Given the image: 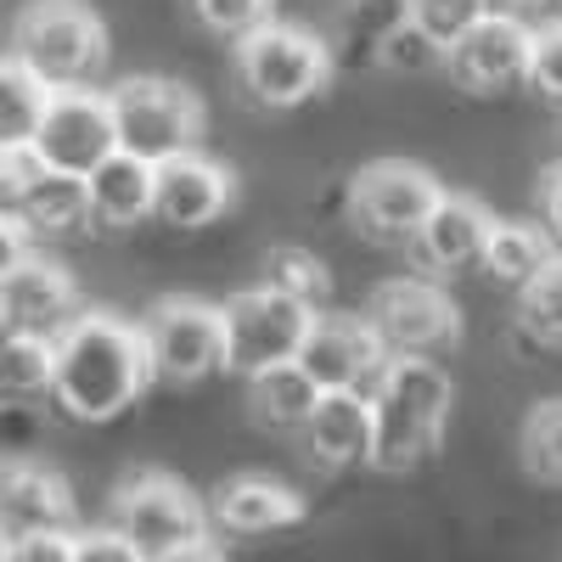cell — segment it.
<instances>
[{"label": "cell", "instance_id": "cell-18", "mask_svg": "<svg viewBox=\"0 0 562 562\" xmlns=\"http://www.w3.org/2000/svg\"><path fill=\"white\" fill-rule=\"evenodd\" d=\"M299 434L321 467H360L371 450V389H321Z\"/></svg>", "mask_w": 562, "mask_h": 562}, {"label": "cell", "instance_id": "cell-30", "mask_svg": "<svg viewBox=\"0 0 562 562\" xmlns=\"http://www.w3.org/2000/svg\"><path fill=\"white\" fill-rule=\"evenodd\" d=\"M371 63L378 68H389V74H439L445 68V45L422 29V23H411V18H400L383 40H378V52H371Z\"/></svg>", "mask_w": 562, "mask_h": 562}, {"label": "cell", "instance_id": "cell-10", "mask_svg": "<svg viewBox=\"0 0 562 562\" xmlns=\"http://www.w3.org/2000/svg\"><path fill=\"white\" fill-rule=\"evenodd\" d=\"M29 147L40 164L68 169V175H90L113 147V108H108V90H90V85H57L45 97V113L29 135Z\"/></svg>", "mask_w": 562, "mask_h": 562}, {"label": "cell", "instance_id": "cell-27", "mask_svg": "<svg viewBox=\"0 0 562 562\" xmlns=\"http://www.w3.org/2000/svg\"><path fill=\"white\" fill-rule=\"evenodd\" d=\"M518 326L535 344L562 349V254H551L518 288Z\"/></svg>", "mask_w": 562, "mask_h": 562}, {"label": "cell", "instance_id": "cell-20", "mask_svg": "<svg viewBox=\"0 0 562 562\" xmlns=\"http://www.w3.org/2000/svg\"><path fill=\"white\" fill-rule=\"evenodd\" d=\"M439 445H445V428H434L428 416H416L405 400L371 389V450H366V467H378V473H411V467L428 461Z\"/></svg>", "mask_w": 562, "mask_h": 562}, {"label": "cell", "instance_id": "cell-42", "mask_svg": "<svg viewBox=\"0 0 562 562\" xmlns=\"http://www.w3.org/2000/svg\"><path fill=\"white\" fill-rule=\"evenodd\" d=\"M0 333H12V326H7V310H0Z\"/></svg>", "mask_w": 562, "mask_h": 562}, {"label": "cell", "instance_id": "cell-33", "mask_svg": "<svg viewBox=\"0 0 562 562\" xmlns=\"http://www.w3.org/2000/svg\"><path fill=\"white\" fill-rule=\"evenodd\" d=\"M540 97L562 102V18L529 29V74H524Z\"/></svg>", "mask_w": 562, "mask_h": 562}, {"label": "cell", "instance_id": "cell-35", "mask_svg": "<svg viewBox=\"0 0 562 562\" xmlns=\"http://www.w3.org/2000/svg\"><path fill=\"white\" fill-rule=\"evenodd\" d=\"M45 439L40 400H7L0 405V456H34Z\"/></svg>", "mask_w": 562, "mask_h": 562}, {"label": "cell", "instance_id": "cell-28", "mask_svg": "<svg viewBox=\"0 0 562 562\" xmlns=\"http://www.w3.org/2000/svg\"><path fill=\"white\" fill-rule=\"evenodd\" d=\"M45 378H52V344L0 333V405L7 400H45Z\"/></svg>", "mask_w": 562, "mask_h": 562}, {"label": "cell", "instance_id": "cell-34", "mask_svg": "<svg viewBox=\"0 0 562 562\" xmlns=\"http://www.w3.org/2000/svg\"><path fill=\"white\" fill-rule=\"evenodd\" d=\"M405 18L422 23L439 45H450L467 23H479V18H484V7H479V0H405Z\"/></svg>", "mask_w": 562, "mask_h": 562}, {"label": "cell", "instance_id": "cell-14", "mask_svg": "<svg viewBox=\"0 0 562 562\" xmlns=\"http://www.w3.org/2000/svg\"><path fill=\"white\" fill-rule=\"evenodd\" d=\"M445 74L461 90H473V97H490V90L518 85L529 74V23L484 12L479 23H467L445 45Z\"/></svg>", "mask_w": 562, "mask_h": 562}, {"label": "cell", "instance_id": "cell-13", "mask_svg": "<svg viewBox=\"0 0 562 562\" xmlns=\"http://www.w3.org/2000/svg\"><path fill=\"white\" fill-rule=\"evenodd\" d=\"M0 310H7L12 333L52 344L63 326L85 310V299H79V281L57 259H45V254L29 248L7 276H0Z\"/></svg>", "mask_w": 562, "mask_h": 562}, {"label": "cell", "instance_id": "cell-3", "mask_svg": "<svg viewBox=\"0 0 562 562\" xmlns=\"http://www.w3.org/2000/svg\"><path fill=\"white\" fill-rule=\"evenodd\" d=\"M333 45L326 34H310L299 23H259L237 40V85L243 97L265 113H288L315 102L326 85H333Z\"/></svg>", "mask_w": 562, "mask_h": 562}, {"label": "cell", "instance_id": "cell-36", "mask_svg": "<svg viewBox=\"0 0 562 562\" xmlns=\"http://www.w3.org/2000/svg\"><path fill=\"white\" fill-rule=\"evenodd\" d=\"M7 562H74V529H29L7 540Z\"/></svg>", "mask_w": 562, "mask_h": 562}, {"label": "cell", "instance_id": "cell-41", "mask_svg": "<svg viewBox=\"0 0 562 562\" xmlns=\"http://www.w3.org/2000/svg\"><path fill=\"white\" fill-rule=\"evenodd\" d=\"M0 562H7V529H0Z\"/></svg>", "mask_w": 562, "mask_h": 562}, {"label": "cell", "instance_id": "cell-26", "mask_svg": "<svg viewBox=\"0 0 562 562\" xmlns=\"http://www.w3.org/2000/svg\"><path fill=\"white\" fill-rule=\"evenodd\" d=\"M265 288L288 293V299H299V304H310V310H326V299H333V270H326L321 254L281 243V248L265 254Z\"/></svg>", "mask_w": 562, "mask_h": 562}, {"label": "cell", "instance_id": "cell-16", "mask_svg": "<svg viewBox=\"0 0 562 562\" xmlns=\"http://www.w3.org/2000/svg\"><path fill=\"white\" fill-rule=\"evenodd\" d=\"M0 529H74V490L40 456H0Z\"/></svg>", "mask_w": 562, "mask_h": 562}, {"label": "cell", "instance_id": "cell-7", "mask_svg": "<svg viewBox=\"0 0 562 562\" xmlns=\"http://www.w3.org/2000/svg\"><path fill=\"white\" fill-rule=\"evenodd\" d=\"M366 321L389 355H439L461 344V310L434 276H394L366 299Z\"/></svg>", "mask_w": 562, "mask_h": 562}, {"label": "cell", "instance_id": "cell-29", "mask_svg": "<svg viewBox=\"0 0 562 562\" xmlns=\"http://www.w3.org/2000/svg\"><path fill=\"white\" fill-rule=\"evenodd\" d=\"M518 450H524L529 479H540V484H562V400H540V405L524 416Z\"/></svg>", "mask_w": 562, "mask_h": 562}, {"label": "cell", "instance_id": "cell-2", "mask_svg": "<svg viewBox=\"0 0 562 562\" xmlns=\"http://www.w3.org/2000/svg\"><path fill=\"white\" fill-rule=\"evenodd\" d=\"M108 524L135 546L140 562H192V557H220L209 506L192 484L175 473H130L113 490Z\"/></svg>", "mask_w": 562, "mask_h": 562}, {"label": "cell", "instance_id": "cell-8", "mask_svg": "<svg viewBox=\"0 0 562 562\" xmlns=\"http://www.w3.org/2000/svg\"><path fill=\"white\" fill-rule=\"evenodd\" d=\"M439 192L445 186H439L434 169L405 164V158H378L349 180V220H355L360 237L405 248L411 231L422 225V214L434 209Z\"/></svg>", "mask_w": 562, "mask_h": 562}, {"label": "cell", "instance_id": "cell-31", "mask_svg": "<svg viewBox=\"0 0 562 562\" xmlns=\"http://www.w3.org/2000/svg\"><path fill=\"white\" fill-rule=\"evenodd\" d=\"M400 18H405V0H349V7L338 12V34L326 40V45H333V52L344 45V52H355V57L371 63L378 40H383Z\"/></svg>", "mask_w": 562, "mask_h": 562}, {"label": "cell", "instance_id": "cell-9", "mask_svg": "<svg viewBox=\"0 0 562 562\" xmlns=\"http://www.w3.org/2000/svg\"><path fill=\"white\" fill-rule=\"evenodd\" d=\"M310 304L276 293V288H248L237 299L220 304V321H225V371H237V378H248V371H265L276 360H293L304 333H310Z\"/></svg>", "mask_w": 562, "mask_h": 562}, {"label": "cell", "instance_id": "cell-37", "mask_svg": "<svg viewBox=\"0 0 562 562\" xmlns=\"http://www.w3.org/2000/svg\"><path fill=\"white\" fill-rule=\"evenodd\" d=\"M74 562H140V557L113 524H97V529L74 524Z\"/></svg>", "mask_w": 562, "mask_h": 562}, {"label": "cell", "instance_id": "cell-15", "mask_svg": "<svg viewBox=\"0 0 562 562\" xmlns=\"http://www.w3.org/2000/svg\"><path fill=\"white\" fill-rule=\"evenodd\" d=\"M490 225L495 214L479 203V198H467V192H439L434 209L422 214V225L411 231V254L428 265L434 276H456V270H473L484 243H490Z\"/></svg>", "mask_w": 562, "mask_h": 562}, {"label": "cell", "instance_id": "cell-4", "mask_svg": "<svg viewBox=\"0 0 562 562\" xmlns=\"http://www.w3.org/2000/svg\"><path fill=\"white\" fill-rule=\"evenodd\" d=\"M12 57L45 85H90L108 63V23L85 0H34L12 23Z\"/></svg>", "mask_w": 562, "mask_h": 562}, {"label": "cell", "instance_id": "cell-25", "mask_svg": "<svg viewBox=\"0 0 562 562\" xmlns=\"http://www.w3.org/2000/svg\"><path fill=\"white\" fill-rule=\"evenodd\" d=\"M52 85L34 79L18 57H0V147H29Z\"/></svg>", "mask_w": 562, "mask_h": 562}, {"label": "cell", "instance_id": "cell-6", "mask_svg": "<svg viewBox=\"0 0 562 562\" xmlns=\"http://www.w3.org/2000/svg\"><path fill=\"white\" fill-rule=\"evenodd\" d=\"M135 326H140V344H147L153 378H164V383H203V378H214V371H225L220 304L192 299V293H169Z\"/></svg>", "mask_w": 562, "mask_h": 562}, {"label": "cell", "instance_id": "cell-38", "mask_svg": "<svg viewBox=\"0 0 562 562\" xmlns=\"http://www.w3.org/2000/svg\"><path fill=\"white\" fill-rule=\"evenodd\" d=\"M34 248V237H29V225L18 220V214H7V209H0V276H7L23 254Z\"/></svg>", "mask_w": 562, "mask_h": 562}, {"label": "cell", "instance_id": "cell-11", "mask_svg": "<svg viewBox=\"0 0 562 562\" xmlns=\"http://www.w3.org/2000/svg\"><path fill=\"white\" fill-rule=\"evenodd\" d=\"M231 203H237V175L203 147H186L175 158L153 164V220L175 231H198L214 225Z\"/></svg>", "mask_w": 562, "mask_h": 562}, {"label": "cell", "instance_id": "cell-32", "mask_svg": "<svg viewBox=\"0 0 562 562\" xmlns=\"http://www.w3.org/2000/svg\"><path fill=\"white\" fill-rule=\"evenodd\" d=\"M186 7H192V18L220 40H243L248 29L276 18V0H186Z\"/></svg>", "mask_w": 562, "mask_h": 562}, {"label": "cell", "instance_id": "cell-24", "mask_svg": "<svg viewBox=\"0 0 562 562\" xmlns=\"http://www.w3.org/2000/svg\"><path fill=\"white\" fill-rule=\"evenodd\" d=\"M371 389H383L394 400H405L416 416H428L434 428H450V405H456V383H450V371L434 360V355H389L383 371H378V383Z\"/></svg>", "mask_w": 562, "mask_h": 562}, {"label": "cell", "instance_id": "cell-39", "mask_svg": "<svg viewBox=\"0 0 562 562\" xmlns=\"http://www.w3.org/2000/svg\"><path fill=\"white\" fill-rule=\"evenodd\" d=\"M540 220L551 231V243H562V164H551L540 175Z\"/></svg>", "mask_w": 562, "mask_h": 562}, {"label": "cell", "instance_id": "cell-19", "mask_svg": "<svg viewBox=\"0 0 562 562\" xmlns=\"http://www.w3.org/2000/svg\"><path fill=\"white\" fill-rule=\"evenodd\" d=\"M85 209H90V220L108 225V231L153 220V164L124 153V147H113L97 169L85 175Z\"/></svg>", "mask_w": 562, "mask_h": 562}, {"label": "cell", "instance_id": "cell-40", "mask_svg": "<svg viewBox=\"0 0 562 562\" xmlns=\"http://www.w3.org/2000/svg\"><path fill=\"white\" fill-rule=\"evenodd\" d=\"M479 7L495 12V18H524V23H529V18L546 7V0H479Z\"/></svg>", "mask_w": 562, "mask_h": 562}, {"label": "cell", "instance_id": "cell-21", "mask_svg": "<svg viewBox=\"0 0 562 562\" xmlns=\"http://www.w3.org/2000/svg\"><path fill=\"white\" fill-rule=\"evenodd\" d=\"M12 214L29 225V237H68V231H79L90 220V209H85V175L40 164L29 175V186L18 192Z\"/></svg>", "mask_w": 562, "mask_h": 562}, {"label": "cell", "instance_id": "cell-5", "mask_svg": "<svg viewBox=\"0 0 562 562\" xmlns=\"http://www.w3.org/2000/svg\"><path fill=\"white\" fill-rule=\"evenodd\" d=\"M108 108H113V135L119 147L135 158H175L186 147H203V102L192 85L164 79V74H130L108 90Z\"/></svg>", "mask_w": 562, "mask_h": 562}, {"label": "cell", "instance_id": "cell-22", "mask_svg": "<svg viewBox=\"0 0 562 562\" xmlns=\"http://www.w3.org/2000/svg\"><path fill=\"white\" fill-rule=\"evenodd\" d=\"M315 378L299 366V360H276L265 371H248V405H254V422L259 428H276V434H299L304 416L315 405Z\"/></svg>", "mask_w": 562, "mask_h": 562}, {"label": "cell", "instance_id": "cell-12", "mask_svg": "<svg viewBox=\"0 0 562 562\" xmlns=\"http://www.w3.org/2000/svg\"><path fill=\"white\" fill-rule=\"evenodd\" d=\"M293 360L315 378V389H371L378 371H383V360H389V349H383L378 333H371L366 315H326V310H315Z\"/></svg>", "mask_w": 562, "mask_h": 562}, {"label": "cell", "instance_id": "cell-1", "mask_svg": "<svg viewBox=\"0 0 562 562\" xmlns=\"http://www.w3.org/2000/svg\"><path fill=\"white\" fill-rule=\"evenodd\" d=\"M153 360L140 344V326L119 321L113 310H79L52 338V378L45 400L74 422H113L147 394Z\"/></svg>", "mask_w": 562, "mask_h": 562}, {"label": "cell", "instance_id": "cell-17", "mask_svg": "<svg viewBox=\"0 0 562 562\" xmlns=\"http://www.w3.org/2000/svg\"><path fill=\"white\" fill-rule=\"evenodd\" d=\"M203 506H209V524H220L225 535H276V529L304 524V495L270 473L220 479V490Z\"/></svg>", "mask_w": 562, "mask_h": 562}, {"label": "cell", "instance_id": "cell-23", "mask_svg": "<svg viewBox=\"0 0 562 562\" xmlns=\"http://www.w3.org/2000/svg\"><path fill=\"white\" fill-rule=\"evenodd\" d=\"M551 254H557V243H551V231H546V225H529V220H495V225H490V243H484V254H479L473 270H484L495 288L518 293Z\"/></svg>", "mask_w": 562, "mask_h": 562}]
</instances>
